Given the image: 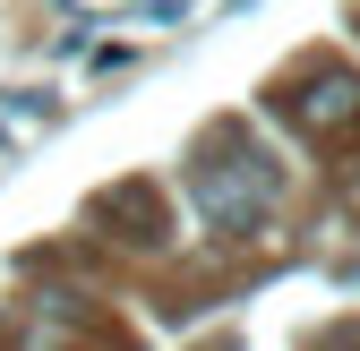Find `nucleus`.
Wrapping results in <instances>:
<instances>
[{
  "mask_svg": "<svg viewBox=\"0 0 360 351\" xmlns=\"http://www.w3.org/2000/svg\"><path fill=\"white\" fill-rule=\"evenodd\" d=\"M95 232H112V240H129V249H163V189L155 180H112V189H95Z\"/></svg>",
  "mask_w": 360,
  "mask_h": 351,
  "instance_id": "nucleus-3",
  "label": "nucleus"
},
{
  "mask_svg": "<svg viewBox=\"0 0 360 351\" xmlns=\"http://www.w3.org/2000/svg\"><path fill=\"white\" fill-rule=\"evenodd\" d=\"M352 206H360V163H352Z\"/></svg>",
  "mask_w": 360,
  "mask_h": 351,
  "instance_id": "nucleus-4",
  "label": "nucleus"
},
{
  "mask_svg": "<svg viewBox=\"0 0 360 351\" xmlns=\"http://www.w3.org/2000/svg\"><path fill=\"white\" fill-rule=\"evenodd\" d=\"M275 112H283V120H300L309 138H326V128L360 120V77L326 60V69H309L300 86H283V95H275Z\"/></svg>",
  "mask_w": 360,
  "mask_h": 351,
  "instance_id": "nucleus-2",
  "label": "nucleus"
},
{
  "mask_svg": "<svg viewBox=\"0 0 360 351\" xmlns=\"http://www.w3.org/2000/svg\"><path fill=\"white\" fill-rule=\"evenodd\" d=\"M189 189H198V206H206V223L240 240V232H257L266 214H275L283 171H275V154H266V146H249L240 128H223V138H206V154H198V171H189Z\"/></svg>",
  "mask_w": 360,
  "mask_h": 351,
  "instance_id": "nucleus-1",
  "label": "nucleus"
}]
</instances>
